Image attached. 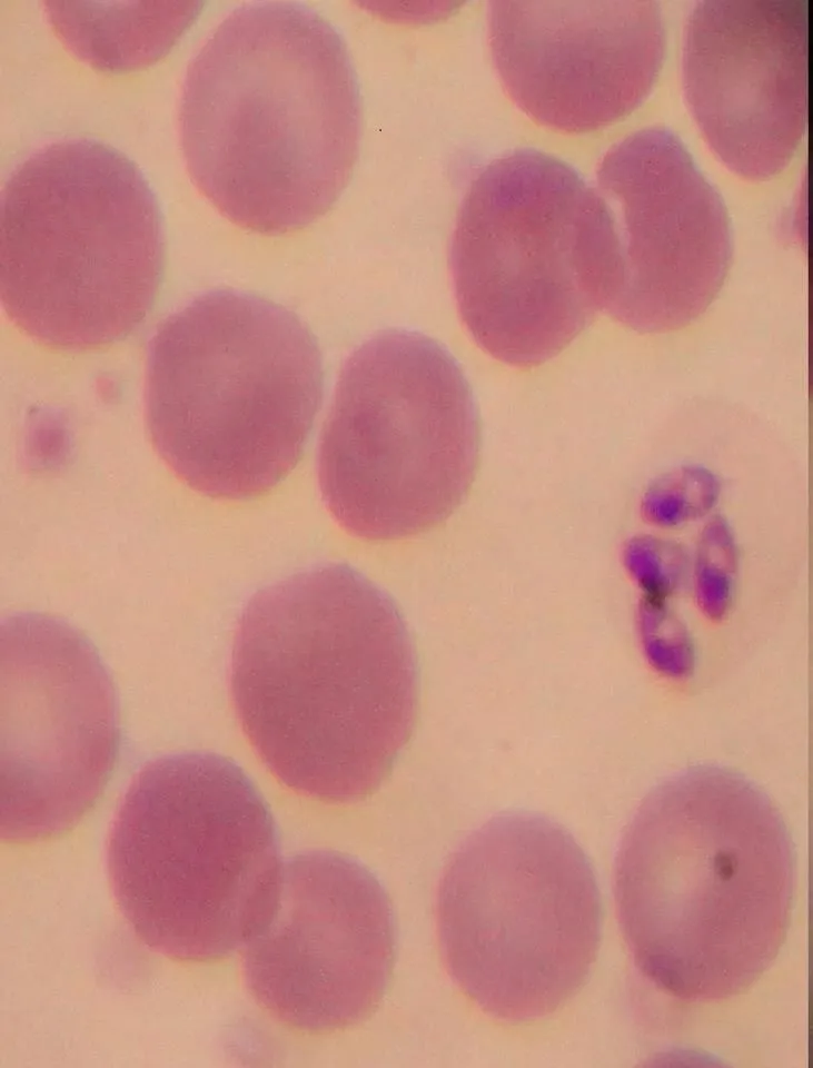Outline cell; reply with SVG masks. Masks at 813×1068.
<instances>
[{
	"label": "cell",
	"instance_id": "6da1fadb",
	"mask_svg": "<svg viewBox=\"0 0 813 1068\" xmlns=\"http://www.w3.org/2000/svg\"><path fill=\"white\" fill-rule=\"evenodd\" d=\"M230 692L278 780L318 800L356 801L380 785L412 734L415 649L389 595L347 564H321L248 601Z\"/></svg>",
	"mask_w": 813,
	"mask_h": 1068
},
{
	"label": "cell",
	"instance_id": "7a4b0ae2",
	"mask_svg": "<svg viewBox=\"0 0 813 1068\" xmlns=\"http://www.w3.org/2000/svg\"><path fill=\"white\" fill-rule=\"evenodd\" d=\"M361 127L344 37L297 1L231 10L181 85L179 145L192 184L228 220L264 235L301 229L333 208Z\"/></svg>",
	"mask_w": 813,
	"mask_h": 1068
},
{
	"label": "cell",
	"instance_id": "3957f363",
	"mask_svg": "<svg viewBox=\"0 0 813 1068\" xmlns=\"http://www.w3.org/2000/svg\"><path fill=\"white\" fill-rule=\"evenodd\" d=\"M794 883L779 809L718 765L654 788L614 863L617 919L634 966L688 1002L740 995L770 968L786 939Z\"/></svg>",
	"mask_w": 813,
	"mask_h": 1068
},
{
	"label": "cell",
	"instance_id": "277c9868",
	"mask_svg": "<svg viewBox=\"0 0 813 1068\" xmlns=\"http://www.w3.org/2000/svg\"><path fill=\"white\" fill-rule=\"evenodd\" d=\"M321 397L313 333L254 294H200L148 342L151 444L180 481L212 498H254L277 485L301 456Z\"/></svg>",
	"mask_w": 813,
	"mask_h": 1068
},
{
	"label": "cell",
	"instance_id": "5b68a950",
	"mask_svg": "<svg viewBox=\"0 0 813 1068\" xmlns=\"http://www.w3.org/2000/svg\"><path fill=\"white\" fill-rule=\"evenodd\" d=\"M153 190L116 148L48 141L8 174L0 200V296L9 319L48 347L87 350L143 322L162 276Z\"/></svg>",
	"mask_w": 813,
	"mask_h": 1068
},
{
	"label": "cell",
	"instance_id": "8992f818",
	"mask_svg": "<svg viewBox=\"0 0 813 1068\" xmlns=\"http://www.w3.org/2000/svg\"><path fill=\"white\" fill-rule=\"evenodd\" d=\"M107 871L137 939L191 962L245 947L274 911L282 874L268 805L240 767L210 752L141 768L111 823Z\"/></svg>",
	"mask_w": 813,
	"mask_h": 1068
},
{
	"label": "cell",
	"instance_id": "52a82bcc",
	"mask_svg": "<svg viewBox=\"0 0 813 1068\" xmlns=\"http://www.w3.org/2000/svg\"><path fill=\"white\" fill-rule=\"evenodd\" d=\"M619 261L612 210L571 165L520 148L466 189L449 241L456 306L474 342L520 368L562 352L604 310Z\"/></svg>",
	"mask_w": 813,
	"mask_h": 1068
},
{
	"label": "cell",
	"instance_id": "ba28073f",
	"mask_svg": "<svg viewBox=\"0 0 813 1068\" xmlns=\"http://www.w3.org/2000/svg\"><path fill=\"white\" fill-rule=\"evenodd\" d=\"M436 924L449 978L482 1011L507 1022L543 1018L578 992L597 956L593 866L554 820L497 814L448 860Z\"/></svg>",
	"mask_w": 813,
	"mask_h": 1068
},
{
	"label": "cell",
	"instance_id": "9c48e42d",
	"mask_svg": "<svg viewBox=\"0 0 813 1068\" xmlns=\"http://www.w3.org/2000/svg\"><path fill=\"white\" fill-rule=\"evenodd\" d=\"M478 451L476 404L453 355L424 334L383 330L337 380L318 447L321 496L354 536L417 535L460 505Z\"/></svg>",
	"mask_w": 813,
	"mask_h": 1068
},
{
	"label": "cell",
	"instance_id": "30bf717a",
	"mask_svg": "<svg viewBox=\"0 0 813 1068\" xmlns=\"http://www.w3.org/2000/svg\"><path fill=\"white\" fill-rule=\"evenodd\" d=\"M118 700L93 645L37 613L1 623V837H57L93 807L116 762Z\"/></svg>",
	"mask_w": 813,
	"mask_h": 1068
},
{
	"label": "cell",
	"instance_id": "8fae6325",
	"mask_svg": "<svg viewBox=\"0 0 813 1068\" xmlns=\"http://www.w3.org/2000/svg\"><path fill=\"white\" fill-rule=\"evenodd\" d=\"M244 948L245 985L268 1013L307 1032L345 1029L376 1009L388 985L391 904L355 859L298 853L282 870L274 911Z\"/></svg>",
	"mask_w": 813,
	"mask_h": 1068
},
{
	"label": "cell",
	"instance_id": "7c38bea8",
	"mask_svg": "<svg viewBox=\"0 0 813 1068\" xmlns=\"http://www.w3.org/2000/svg\"><path fill=\"white\" fill-rule=\"evenodd\" d=\"M597 181L619 248L604 312L642 334L690 325L716 298L732 261V227L718 190L665 126L613 145Z\"/></svg>",
	"mask_w": 813,
	"mask_h": 1068
},
{
	"label": "cell",
	"instance_id": "4fadbf2b",
	"mask_svg": "<svg viewBox=\"0 0 813 1068\" xmlns=\"http://www.w3.org/2000/svg\"><path fill=\"white\" fill-rule=\"evenodd\" d=\"M488 42L524 113L581 134L645 99L663 62L665 28L655 0L490 1Z\"/></svg>",
	"mask_w": 813,
	"mask_h": 1068
},
{
	"label": "cell",
	"instance_id": "5bb4252c",
	"mask_svg": "<svg viewBox=\"0 0 813 1068\" xmlns=\"http://www.w3.org/2000/svg\"><path fill=\"white\" fill-rule=\"evenodd\" d=\"M807 0H702L686 22L683 87L722 162L766 179L794 156L807 125Z\"/></svg>",
	"mask_w": 813,
	"mask_h": 1068
},
{
	"label": "cell",
	"instance_id": "9a60e30c",
	"mask_svg": "<svg viewBox=\"0 0 813 1068\" xmlns=\"http://www.w3.org/2000/svg\"><path fill=\"white\" fill-rule=\"evenodd\" d=\"M62 44L106 72L147 67L170 51L198 12L199 2L43 1Z\"/></svg>",
	"mask_w": 813,
	"mask_h": 1068
},
{
	"label": "cell",
	"instance_id": "2e32d148",
	"mask_svg": "<svg viewBox=\"0 0 813 1068\" xmlns=\"http://www.w3.org/2000/svg\"><path fill=\"white\" fill-rule=\"evenodd\" d=\"M720 484L708 469L683 465L656 478L641 502L643 518L655 526L671 527L705 515L716 503Z\"/></svg>",
	"mask_w": 813,
	"mask_h": 1068
},
{
	"label": "cell",
	"instance_id": "e0dca14e",
	"mask_svg": "<svg viewBox=\"0 0 813 1068\" xmlns=\"http://www.w3.org/2000/svg\"><path fill=\"white\" fill-rule=\"evenodd\" d=\"M737 570L733 533L721 517L712 518L702 530L694 563V591L701 611L720 620L731 605Z\"/></svg>",
	"mask_w": 813,
	"mask_h": 1068
},
{
	"label": "cell",
	"instance_id": "ac0fdd59",
	"mask_svg": "<svg viewBox=\"0 0 813 1068\" xmlns=\"http://www.w3.org/2000/svg\"><path fill=\"white\" fill-rule=\"evenodd\" d=\"M687 555L672 541L651 535L631 538L623 550V562L631 577L646 596L663 599L676 592L687 575Z\"/></svg>",
	"mask_w": 813,
	"mask_h": 1068
},
{
	"label": "cell",
	"instance_id": "d6986e66",
	"mask_svg": "<svg viewBox=\"0 0 813 1068\" xmlns=\"http://www.w3.org/2000/svg\"><path fill=\"white\" fill-rule=\"evenodd\" d=\"M638 625L647 653L658 661H686L690 641L663 599L646 596L638 605Z\"/></svg>",
	"mask_w": 813,
	"mask_h": 1068
}]
</instances>
